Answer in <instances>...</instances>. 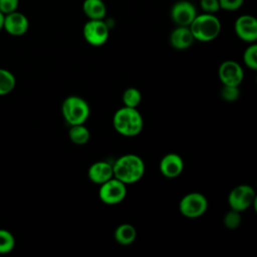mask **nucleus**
Here are the masks:
<instances>
[{"label":"nucleus","instance_id":"6e6552de","mask_svg":"<svg viewBox=\"0 0 257 257\" xmlns=\"http://www.w3.org/2000/svg\"><path fill=\"white\" fill-rule=\"evenodd\" d=\"M83 37L85 41L92 46L103 45L109 35V29L107 24L102 20H88L82 29Z\"/></svg>","mask_w":257,"mask_h":257},{"label":"nucleus","instance_id":"f3484780","mask_svg":"<svg viewBox=\"0 0 257 257\" xmlns=\"http://www.w3.org/2000/svg\"><path fill=\"white\" fill-rule=\"evenodd\" d=\"M114 240L116 243L122 246H127L133 244L137 238V229L128 223H123L118 225L113 233Z\"/></svg>","mask_w":257,"mask_h":257},{"label":"nucleus","instance_id":"bb28decb","mask_svg":"<svg viewBox=\"0 0 257 257\" xmlns=\"http://www.w3.org/2000/svg\"><path fill=\"white\" fill-rule=\"evenodd\" d=\"M220 9L226 11L238 10L244 3V0H218Z\"/></svg>","mask_w":257,"mask_h":257},{"label":"nucleus","instance_id":"ddd939ff","mask_svg":"<svg viewBox=\"0 0 257 257\" xmlns=\"http://www.w3.org/2000/svg\"><path fill=\"white\" fill-rule=\"evenodd\" d=\"M161 174L168 179L178 178L184 171V161L182 157L176 153L165 155L159 165Z\"/></svg>","mask_w":257,"mask_h":257},{"label":"nucleus","instance_id":"cd10ccee","mask_svg":"<svg viewBox=\"0 0 257 257\" xmlns=\"http://www.w3.org/2000/svg\"><path fill=\"white\" fill-rule=\"evenodd\" d=\"M3 23H4V14L0 12V31L3 29Z\"/></svg>","mask_w":257,"mask_h":257},{"label":"nucleus","instance_id":"7ed1b4c3","mask_svg":"<svg viewBox=\"0 0 257 257\" xmlns=\"http://www.w3.org/2000/svg\"><path fill=\"white\" fill-rule=\"evenodd\" d=\"M195 40L210 42L216 39L221 32V22L215 14L202 13L194 18L189 25Z\"/></svg>","mask_w":257,"mask_h":257},{"label":"nucleus","instance_id":"f03ea898","mask_svg":"<svg viewBox=\"0 0 257 257\" xmlns=\"http://www.w3.org/2000/svg\"><path fill=\"white\" fill-rule=\"evenodd\" d=\"M114 130L123 137H136L144 127V119L137 107L122 106L112 116Z\"/></svg>","mask_w":257,"mask_h":257},{"label":"nucleus","instance_id":"1a4fd4ad","mask_svg":"<svg viewBox=\"0 0 257 257\" xmlns=\"http://www.w3.org/2000/svg\"><path fill=\"white\" fill-rule=\"evenodd\" d=\"M234 30L238 38L245 42L255 43L257 40V20L252 15L239 16L234 23Z\"/></svg>","mask_w":257,"mask_h":257},{"label":"nucleus","instance_id":"423d86ee","mask_svg":"<svg viewBox=\"0 0 257 257\" xmlns=\"http://www.w3.org/2000/svg\"><path fill=\"white\" fill-rule=\"evenodd\" d=\"M126 196V185L112 177L99 185L98 198L105 205H117Z\"/></svg>","mask_w":257,"mask_h":257},{"label":"nucleus","instance_id":"9d476101","mask_svg":"<svg viewBox=\"0 0 257 257\" xmlns=\"http://www.w3.org/2000/svg\"><path fill=\"white\" fill-rule=\"evenodd\" d=\"M218 76L223 85L239 86L244 78V72L237 61L226 60L220 64Z\"/></svg>","mask_w":257,"mask_h":257},{"label":"nucleus","instance_id":"39448f33","mask_svg":"<svg viewBox=\"0 0 257 257\" xmlns=\"http://www.w3.org/2000/svg\"><path fill=\"white\" fill-rule=\"evenodd\" d=\"M208 209L207 198L199 192L186 194L179 203L180 213L188 219H197L203 216Z\"/></svg>","mask_w":257,"mask_h":257},{"label":"nucleus","instance_id":"9b49d317","mask_svg":"<svg viewBox=\"0 0 257 257\" xmlns=\"http://www.w3.org/2000/svg\"><path fill=\"white\" fill-rule=\"evenodd\" d=\"M196 16V7L190 0H180L171 9V19L177 26H189Z\"/></svg>","mask_w":257,"mask_h":257},{"label":"nucleus","instance_id":"f257e3e1","mask_svg":"<svg viewBox=\"0 0 257 257\" xmlns=\"http://www.w3.org/2000/svg\"><path fill=\"white\" fill-rule=\"evenodd\" d=\"M113 177L125 185L139 182L145 175L146 166L141 157L135 154H126L112 164Z\"/></svg>","mask_w":257,"mask_h":257},{"label":"nucleus","instance_id":"6ab92c4d","mask_svg":"<svg viewBox=\"0 0 257 257\" xmlns=\"http://www.w3.org/2000/svg\"><path fill=\"white\" fill-rule=\"evenodd\" d=\"M16 84L14 74L4 68H0V95L10 93Z\"/></svg>","mask_w":257,"mask_h":257},{"label":"nucleus","instance_id":"4be33fe9","mask_svg":"<svg viewBox=\"0 0 257 257\" xmlns=\"http://www.w3.org/2000/svg\"><path fill=\"white\" fill-rule=\"evenodd\" d=\"M243 62L244 64L252 69H257V45L255 43H251L243 53Z\"/></svg>","mask_w":257,"mask_h":257},{"label":"nucleus","instance_id":"20e7f679","mask_svg":"<svg viewBox=\"0 0 257 257\" xmlns=\"http://www.w3.org/2000/svg\"><path fill=\"white\" fill-rule=\"evenodd\" d=\"M64 120L69 125L82 124L89 117L90 108L85 99L78 95L67 96L61 105Z\"/></svg>","mask_w":257,"mask_h":257},{"label":"nucleus","instance_id":"aec40b11","mask_svg":"<svg viewBox=\"0 0 257 257\" xmlns=\"http://www.w3.org/2000/svg\"><path fill=\"white\" fill-rule=\"evenodd\" d=\"M121 100L124 106L138 107L142 101V93L136 87H127L122 92Z\"/></svg>","mask_w":257,"mask_h":257},{"label":"nucleus","instance_id":"412c9836","mask_svg":"<svg viewBox=\"0 0 257 257\" xmlns=\"http://www.w3.org/2000/svg\"><path fill=\"white\" fill-rule=\"evenodd\" d=\"M15 238L13 234L5 229H0V254H7L14 249Z\"/></svg>","mask_w":257,"mask_h":257},{"label":"nucleus","instance_id":"f8f14e48","mask_svg":"<svg viewBox=\"0 0 257 257\" xmlns=\"http://www.w3.org/2000/svg\"><path fill=\"white\" fill-rule=\"evenodd\" d=\"M29 28V21L22 12L14 11L4 15L3 29L12 36L24 35Z\"/></svg>","mask_w":257,"mask_h":257},{"label":"nucleus","instance_id":"b1692460","mask_svg":"<svg viewBox=\"0 0 257 257\" xmlns=\"http://www.w3.org/2000/svg\"><path fill=\"white\" fill-rule=\"evenodd\" d=\"M220 94H221V97L228 102L235 101L239 98V95H240L239 86L223 85V87L220 91Z\"/></svg>","mask_w":257,"mask_h":257},{"label":"nucleus","instance_id":"a211bd4d","mask_svg":"<svg viewBox=\"0 0 257 257\" xmlns=\"http://www.w3.org/2000/svg\"><path fill=\"white\" fill-rule=\"evenodd\" d=\"M68 137L73 144L82 146L89 141L90 133L88 128L84 125V123L74 124V125H70V128L68 131Z\"/></svg>","mask_w":257,"mask_h":257},{"label":"nucleus","instance_id":"393cba45","mask_svg":"<svg viewBox=\"0 0 257 257\" xmlns=\"http://www.w3.org/2000/svg\"><path fill=\"white\" fill-rule=\"evenodd\" d=\"M200 7L204 13L215 14L220 10L218 0H200Z\"/></svg>","mask_w":257,"mask_h":257},{"label":"nucleus","instance_id":"a878e982","mask_svg":"<svg viewBox=\"0 0 257 257\" xmlns=\"http://www.w3.org/2000/svg\"><path fill=\"white\" fill-rule=\"evenodd\" d=\"M18 6L19 0H0V12L4 15L16 11Z\"/></svg>","mask_w":257,"mask_h":257},{"label":"nucleus","instance_id":"dca6fc26","mask_svg":"<svg viewBox=\"0 0 257 257\" xmlns=\"http://www.w3.org/2000/svg\"><path fill=\"white\" fill-rule=\"evenodd\" d=\"M82 10L90 20H102L106 15V6L102 0H84Z\"/></svg>","mask_w":257,"mask_h":257},{"label":"nucleus","instance_id":"4468645a","mask_svg":"<svg viewBox=\"0 0 257 257\" xmlns=\"http://www.w3.org/2000/svg\"><path fill=\"white\" fill-rule=\"evenodd\" d=\"M88 179L96 185H101L113 177L112 164L105 161H98L90 165L87 171Z\"/></svg>","mask_w":257,"mask_h":257},{"label":"nucleus","instance_id":"2eb2a0df","mask_svg":"<svg viewBox=\"0 0 257 257\" xmlns=\"http://www.w3.org/2000/svg\"><path fill=\"white\" fill-rule=\"evenodd\" d=\"M170 44L177 50L188 49L195 41L189 26H177L170 34Z\"/></svg>","mask_w":257,"mask_h":257},{"label":"nucleus","instance_id":"0eeeda50","mask_svg":"<svg viewBox=\"0 0 257 257\" xmlns=\"http://www.w3.org/2000/svg\"><path fill=\"white\" fill-rule=\"evenodd\" d=\"M256 194L254 189L246 184L234 187L228 196V204L231 209L243 212L256 203Z\"/></svg>","mask_w":257,"mask_h":257},{"label":"nucleus","instance_id":"5701e85b","mask_svg":"<svg viewBox=\"0 0 257 257\" xmlns=\"http://www.w3.org/2000/svg\"><path fill=\"white\" fill-rule=\"evenodd\" d=\"M241 212L239 211H236V210H233L231 209L230 211H228L225 216H224V219H223V222H224V225L226 228L230 229V230H234L236 228H238L242 222V219H241Z\"/></svg>","mask_w":257,"mask_h":257}]
</instances>
